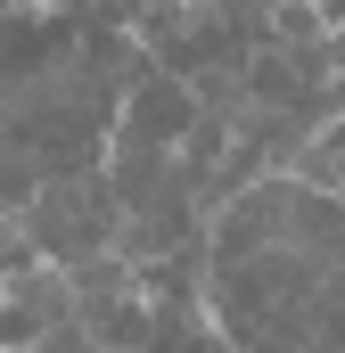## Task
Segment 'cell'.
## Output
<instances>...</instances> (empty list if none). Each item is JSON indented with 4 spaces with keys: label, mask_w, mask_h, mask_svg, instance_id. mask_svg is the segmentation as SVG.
<instances>
[{
    "label": "cell",
    "mask_w": 345,
    "mask_h": 353,
    "mask_svg": "<svg viewBox=\"0 0 345 353\" xmlns=\"http://www.w3.org/2000/svg\"><path fill=\"white\" fill-rule=\"evenodd\" d=\"M115 189H107V165H83V173H58L41 181L25 205H17V222H25V247L41 255V263H83L99 247H115Z\"/></svg>",
    "instance_id": "obj_1"
},
{
    "label": "cell",
    "mask_w": 345,
    "mask_h": 353,
    "mask_svg": "<svg viewBox=\"0 0 345 353\" xmlns=\"http://www.w3.org/2000/svg\"><path fill=\"white\" fill-rule=\"evenodd\" d=\"M25 263H33V247H25V222H17V214H0V288H8Z\"/></svg>",
    "instance_id": "obj_2"
},
{
    "label": "cell",
    "mask_w": 345,
    "mask_h": 353,
    "mask_svg": "<svg viewBox=\"0 0 345 353\" xmlns=\"http://www.w3.org/2000/svg\"><path fill=\"white\" fill-rule=\"evenodd\" d=\"M90 8H99V25H132L140 17V0H90Z\"/></svg>",
    "instance_id": "obj_3"
},
{
    "label": "cell",
    "mask_w": 345,
    "mask_h": 353,
    "mask_svg": "<svg viewBox=\"0 0 345 353\" xmlns=\"http://www.w3.org/2000/svg\"><path fill=\"white\" fill-rule=\"evenodd\" d=\"M329 66H337V74H345V17H337V25H329Z\"/></svg>",
    "instance_id": "obj_4"
}]
</instances>
